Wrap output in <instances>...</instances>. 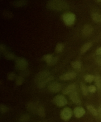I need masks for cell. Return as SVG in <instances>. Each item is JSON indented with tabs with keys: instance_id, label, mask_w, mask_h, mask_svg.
<instances>
[{
	"instance_id": "e0dca14e",
	"label": "cell",
	"mask_w": 101,
	"mask_h": 122,
	"mask_svg": "<svg viewBox=\"0 0 101 122\" xmlns=\"http://www.w3.org/2000/svg\"><path fill=\"white\" fill-rule=\"evenodd\" d=\"M92 44L91 42H88L84 44L81 49V52L83 54L87 51L92 46Z\"/></svg>"
},
{
	"instance_id": "7c38bea8",
	"label": "cell",
	"mask_w": 101,
	"mask_h": 122,
	"mask_svg": "<svg viewBox=\"0 0 101 122\" xmlns=\"http://www.w3.org/2000/svg\"><path fill=\"white\" fill-rule=\"evenodd\" d=\"M76 90V86L74 84L68 85L62 90V93L65 95L70 94L72 92Z\"/></svg>"
},
{
	"instance_id": "d6a6232c",
	"label": "cell",
	"mask_w": 101,
	"mask_h": 122,
	"mask_svg": "<svg viewBox=\"0 0 101 122\" xmlns=\"http://www.w3.org/2000/svg\"><path fill=\"white\" fill-rule=\"evenodd\" d=\"M96 61L99 65L101 66V56H98V57H97Z\"/></svg>"
},
{
	"instance_id": "ffe728a7",
	"label": "cell",
	"mask_w": 101,
	"mask_h": 122,
	"mask_svg": "<svg viewBox=\"0 0 101 122\" xmlns=\"http://www.w3.org/2000/svg\"><path fill=\"white\" fill-rule=\"evenodd\" d=\"M87 108L90 113L94 116H96L98 115V112L93 106L91 105H88L87 106Z\"/></svg>"
},
{
	"instance_id": "5b68a950",
	"label": "cell",
	"mask_w": 101,
	"mask_h": 122,
	"mask_svg": "<svg viewBox=\"0 0 101 122\" xmlns=\"http://www.w3.org/2000/svg\"><path fill=\"white\" fill-rule=\"evenodd\" d=\"M28 65V62L25 59L19 58L16 59L15 61V67L19 70L25 69Z\"/></svg>"
},
{
	"instance_id": "52a82bcc",
	"label": "cell",
	"mask_w": 101,
	"mask_h": 122,
	"mask_svg": "<svg viewBox=\"0 0 101 122\" xmlns=\"http://www.w3.org/2000/svg\"><path fill=\"white\" fill-rule=\"evenodd\" d=\"M48 90L51 92L56 93L61 91L62 85L60 83L57 82H52L48 87Z\"/></svg>"
},
{
	"instance_id": "83f0119b",
	"label": "cell",
	"mask_w": 101,
	"mask_h": 122,
	"mask_svg": "<svg viewBox=\"0 0 101 122\" xmlns=\"http://www.w3.org/2000/svg\"><path fill=\"white\" fill-rule=\"evenodd\" d=\"M9 110L8 107L4 105L1 104L0 106V111L1 113H6Z\"/></svg>"
},
{
	"instance_id": "e575fe53",
	"label": "cell",
	"mask_w": 101,
	"mask_h": 122,
	"mask_svg": "<svg viewBox=\"0 0 101 122\" xmlns=\"http://www.w3.org/2000/svg\"><path fill=\"white\" fill-rule=\"evenodd\" d=\"M98 115H99L100 118L101 119V106H100L98 110Z\"/></svg>"
},
{
	"instance_id": "9a60e30c",
	"label": "cell",
	"mask_w": 101,
	"mask_h": 122,
	"mask_svg": "<svg viewBox=\"0 0 101 122\" xmlns=\"http://www.w3.org/2000/svg\"><path fill=\"white\" fill-rule=\"evenodd\" d=\"M91 17L94 21L96 23L101 22V15L96 12H94L91 14Z\"/></svg>"
},
{
	"instance_id": "d590c367",
	"label": "cell",
	"mask_w": 101,
	"mask_h": 122,
	"mask_svg": "<svg viewBox=\"0 0 101 122\" xmlns=\"http://www.w3.org/2000/svg\"><path fill=\"white\" fill-rule=\"evenodd\" d=\"M95 0L98 3H101V0Z\"/></svg>"
},
{
	"instance_id": "1f68e13d",
	"label": "cell",
	"mask_w": 101,
	"mask_h": 122,
	"mask_svg": "<svg viewBox=\"0 0 101 122\" xmlns=\"http://www.w3.org/2000/svg\"><path fill=\"white\" fill-rule=\"evenodd\" d=\"M16 77V75L14 72L9 73L8 75V79L9 80H13Z\"/></svg>"
},
{
	"instance_id": "7a4b0ae2",
	"label": "cell",
	"mask_w": 101,
	"mask_h": 122,
	"mask_svg": "<svg viewBox=\"0 0 101 122\" xmlns=\"http://www.w3.org/2000/svg\"><path fill=\"white\" fill-rule=\"evenodd\" d=\"M63 21L66 25L70 26L74 24L76 20V15L73 13L68 12L63 15Z\"/></svg>"
},
{
	"instance_id": "484cf974",
	"label": "cell",
	"mask_w": 101,
	"mask_h": 122,
	"mask_svg": "<svg viewBox=\"0 0 101 122\" xmlns=\"http://www.w3.org/2000/svg\"><path fill=\"white\" fill-rule=\"evenodd\" d=\"M53 57V56L52 54H47L43 56V61L46 62L47 64H48V62H50V61L51 60Z\"/></svg>"
},
{
	"instance_id": "6da1fadb",
	"label": "cell",
	"mask_w": 101,
	"mask_h": 122,
	"mask_svg": "<svg viewBox=\"0 0 101 122\" xmlns=\"http://www.w3.org/2000/svg\"><path fill=\"white\" fill-rule=\"evenodd\" d=\"M46 5L48 9L56 11H61L68 8V5L65 0H49Z\"/></svg>"
},
{
	"instance_id": "277c9868",
	"label": "cell",
	"mask_w": 101,
	"mask_h": 122,
	"mask_svg": "<svg viewBox=\"0 0 101 122\" xmlns=\"http://www.w3.org/2000/svg\"><path fill=\"white\" fill-rule=\"evenodd\" d=\"M73 115V112L71 108L66 107L63 109L60 112V117L64 121L69 120Z\"/></svg>"
},
{
	"instance_id": "8992f818",
	"label": "cell",
	"mask_w": 101,
	"mask_h": 122,
	"mask_svg": "<svg viewBox=\"0 0 101 122\" xmlns=\"http://www.w3.org/2000/svg\"><path fill=\"white\" fill-rule=\"evenodd\" d=\"M50 73L48 70L41 71L37 74L35 78V81L37 84L43 81L44 79L49 76Z\"/></svg>"
},
{
	"instance_id": "5bb4252c",
	"label": "cell",
	"mask_w": 101,
	"mask_h": 122,
	"mask_svg": "<svg viewBox=\"0 0 101 122\" xmlns=\"http://www.w3.org/2000/svg\"><path fill=\"white\" fill-rule=\"evenodd\" d=\"M28 3L27 0H16L13 2V5L15 7H22L25 6Z\"/></svg>"
},
{
	"instance_id": "8d00e7d4",
	"label": "cell",
	"mask_w": 101,
	"mask_h": 122,
	"mask_svg": "<svg viewBox=\"0 0 101 122\" xmlns=\"http://www.w3.org/2000/svg\"><path fill=\"white\" fill-rule=\"evenodd\" d=\"M100 90H101V88H100Z\"/></svg>"
},
{
	"instance_id": "7402d4cb",
	"label": "cell",
	"mask_w": 101,
	"mask_h": 122,
	"mask_svg": "<svg viewBox=\"0 0 101 122\" xmlns=\"http://www.w3.org/2000/svg\"><path fill=\"white\" fill-rule=\"evenodd\" d=\"M95 84L98 89H100L101 86V77L100 75H97L94 79Z\"/></svg>"
},
{
	"instance_id": "d6986e66",
	"label": "cell",
	"mask_w": 101,
	"mask_h": 122,
	"mask_svg": "<svg viewBox=\"0 0 101 122\" xmlns=\"http://www.w3.org/2000/svg\"><path fill=\"white\" fill-rule=\"evenodd\" d=\"M1 15L3 17L6 19H10L13 18V14L9 11L4 10L1 12Z\"/></svg>"
},
{
	"instance_id": "cb8c5ba5",
	"label": "cell",
	"mask_w": 101,
	"mask_h": 122,
	"mask_svg": "<svg viewBox=\"0 0 101 122\" xmlns=\"http://www.w3.org/2000/svg\"><path fill=\"white\" fill-rule=\"evenodd\" d=\"M71 65L72 67L76 69H81L82 67V64L81 62L78 61H74L71 63Z\"/></svg>"
},
{
	"instance_id": "f1b7e54d",
	"label": "cell",
	"mask_w": 101,
	"mask_h": 122,
	"mask_svg": "<svg viewBox=\"0 0 101 122\" xmlns=\"http://www.w3.org/2000/svg\"><path fill=\"white\" fill-rule=\"evenodd\" d=\"M24 79L21 76L17 77L16 80V84L18 86H20L22 85L23 83Z\"/></svg>"
},
{
	"instance_id": "f546056e",
	"label": "cell",
	"mask_w": 101,
	"mask_h": 122,
	"mask_svg": "<svg viewBox=\"0 0 101 122\" xmlns=\"http://www.w3.org/2000/svg\"><path fill=\"white\" fill-rule=\"evenodd\" d=\"M5 56V58L6 59H9V60L13 59L15 58V55L13 54L12 53H9V52H8V53L6 52V53Z\"/></svg>"
},
{
	"instance_id": "4dcf8cb0",
	"label": "cell",
	"mask_w": 101,
	"mask_h": 122,
	"mask_svg": "<svg viewBox=\"0 0 101 122\" xmlns=\"http://www.w3.org/2000/svg\"><path fill=\"white\" fill-rule=\"evenodd\" d=\"M88 89L89 92L91 93H95L96 90V87L93 85L89 86L88 87Z\"/></svg>"
},
{
	"instance_id": "603a6c76",
	"label": "cell",
	"mask_w": 101,
	"mask_h": 122,
	"mask_svg": "<svg viewBox=\"0 0 101 122\" xmlns=\"http://www.w3.org/2000/svg\"><path fill=\"white\" fill-rule=\"evenodd\" d=\"M30 120V116L27 114L22 115L19 118L20 122H28Z\"/></svg>"
},
{
	"instance_id": "836d02e7",
	"label": "cell",
	"mask_w": 101,
	"mask_h": 122,
	"mask_svg": "<svg viewBox=\"0 0 101 122\" xmlns=\"http://www.w3.org/2000/svg\"><path fill=\"white\" fill-rule=\"evenodd\" d=\"M96 53L97 55L101 56V47L97 49L96 51Z\"/></svg>"
},
{
	"instance_id": "9c48e42d",
	"label": "cell",
	"mask_w": 101,
	"mask_h": 122,
	"mask_svg": "<svg viewBox=\"0 0 101 122\" xmlns=\"http://www.w3.org/2000/svg\"><path fill=\"white\" fill-rule=\"evenodd\" d=\"M70 99L73 103L77 105H80L81 103V99L76 90L74 91L69 94Z\"/></svg>"
},
{
	"instance_id": "4fadbf2b",
	"label": "cell",
	"mask_w": 101,
	"mask_h": 122,
	"mask_svg": "<svg viewBox=\"0 0 101 122\" xmlns=\"http://www.w3.org/2000/svg\"><path fill=\"white\" fill-rule=\"evenodd\" d=\"M54 79V77L52 76H49L46 79H44L43 81L41 82H39L38 84V86L39 89H43L44 88L46 84L48 83L49 82L53 80Z\"/></svg>"
},
{
	"instance_id": "d4e9b609",
	"label": "cell",
	"mask_w": 101,
	"mask_h": 122,
	"mask_svg": "<svg viewBox=\"0 0 101 122\" xmlns=\"http://www.w3.org/2000/svg\"><path fill=\"white\" fill-rule=\"evenodd\" d=\"M64 48V46L61 43H58L56 46L55 51L57 53H61Z\"/></svg>"
},
{
	"instance_id": "44dd1931",
	"label": "cell",
	"mask_w": 101,
	"mask_h": 122,
	"mask_svg": "<svg viewBox=\"0 0 101 122\" xmlns=\"http://www.w3.org/2000/svg\"><path fill=\"white\" fill-rule=\"evenodd\" d=\"M95 77V76L92 75L87 74L84 75V79L87 82L91 83L93 81H94Z\"/></svg>"
},
{
	"instance_id": "3957f363",
	"label": "cell",
	"mask_w": 101,
	"mask_h": 122,
	"mask_svg": "<svg viewBox=\"0 0 101 122\" xmlns=\"http://www.w3.org/2000/svg\"><path fill=\"white\" fill-rule=\"evenodd\" d=\"M53 102L57 107H61L67 104L68 101L66 97L61 95H56L54 97Z\"/></svg>"
},
{
	"instance_id": "30bf717a",
	"label": "cell",
	"mask_w": 101,
	"mask_h": 122,
	"mask_svg": "<svg viewBox=\"0 0 101 122\" xmlns=\"http://www.w3.org/2000/svg\"><path fill=\"white\" fill-rule=\"evenodd\" d=\"M74 113L76 117L77 118H80L85 114L86 111L83 107H77L74 108Z\"/></svg>"
},
{
	"instance_id": "ac0fdd59",
	"label": "cell",
	"mask_w": 101,
	"mask_h": 122,
	"mask_svg": "<svg viewBox=\"0 0 101 122\" xmlns=\"http://www.w3.org/2000/svg\"><path fill=\"white\" fill-rule=\"evenodd\" d=\"M36 112L41 117H45V111L43 107L40 106L37 107Z\"/></svg>"
},
{
	"instance_id": "8fae6325",
	"label": "cell",
	"mask_w": 101,
	"mask_h": 122,
	"mask_svg": "<svg viewBox=\"0 0 101 122\" xmlns=\"http://www.w3.org/2000/svg\"><path fill=\"white\" fill-rule=\"evenodd\" d=\"M93 31V26L90 24H87L84 26L82 30V34L83 36H88L91 35Z\"/></svg>"
},
{
	"instance_id": "4316f807",
	"label": "cell",
	"mask_w": 101,
	"mask_h": 122,
	"mask_svg": "<svg viewBox=\"0 0 101 122\" xmlns=\"http://www.w3.org/2000/svg\"><path fill=\"white\" fill-rule=\"evenodd\" d=\"M58 58L55 56V57H53L51 60L50 61V62H48L47 64L49 66H52L54 65L58 61Z\"/></svg>"
},
{
	"instance_id": "ba28073f",
	"label": "cell",
	"mask_w": 101,
	"mask_h": 122,
	"mask_svg": "<svg viewBox=\"0 0 101 122\" xmlns=\"http://www.w3.org/2000/svg\"><path fill=\"white\" fill-rule=\"evenodd\" d=\"M76 76L77 74L76 73L72 71L63 74L59 76V78L61 80L66 81L73 79Z\"/></svg>"
},
{
	"instance_id": "2e32d148",
	"label": "cell",
	"mask_w": 101,
	"mask_h": 122,
	"mask_svg": "<svg viewBox=\"0 0 101 122\" xmlns=\"http://www.w3.org/2000/svg\"><path fill=\"white\" fill-rule=\"evenodd\" d=\"M80 88L82 94L84 96H86L88 94V87L84 82H81L80 83Z\"/></svg>"
}]
</instances>
